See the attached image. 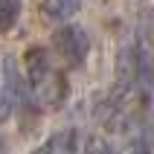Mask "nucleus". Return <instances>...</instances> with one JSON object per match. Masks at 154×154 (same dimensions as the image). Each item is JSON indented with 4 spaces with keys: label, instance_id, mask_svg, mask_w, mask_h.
Listing matches in <instances>:
<instances>
[{
    "label": "nucleus",
    "instance_id": "10",
    "mask_svg": "<svg viewBox=\"0 0 154 154\" xmlns=\"http://www.w3.org/2000/svg\"><path fill=\"white\" fill-rule=\"evenodd\" d=\"M0 154H6V148H3V143H0Z\"/></svg>",
    "mask_w": 154,
    "mask_h": 154
},
{
    "label": "nucleus",
    "instance_id": "9",
    "mask_svg": "<svg viewBox=\"0 0 154 154\" xmlns=\"http://www.w3.org/2000/svg\"><path fill=\"white\" fill-rule=\"evenodd\" d=\"M12 99H9V93H6V87H3V82H0V122H6L9 116H12Z\"/></svg>",
    "mask_w": 154,
    "mask_h": 154
},
{
    "label": "nucleus",
    "instance_id": "3",
    "mask_svg": "<svg viewBox=\"0 0 154 154\" xmlns=\"http://www.w3.org/2000/svg\"><path fill=\"white\" fill-rule=\"evenodd\" d=\"M0 79H3V87H6L12 105H17L20 111H26L29 116L38 113V99H35L32 87H29V79H26V70H20L15 55H3L0 61Z\"/></svg>",
    "mask_w": 154,
    "mask_h": 154
},
{
    "label": "nucleus",
    "instance_id": "4",
    "mask_svg": "<svg viewBox=\"0 0 154 154\" xmlns=\"http://www.w3.org/2000/svg\"><path fill=\"white\" fill-rule=\"evenodd\" d=\"M32 154H79V131L76 128H64L47 137V143L35 148Z\"/></svg>",
    "mask_w": 154,
    "mask_h": 154
},
{
    "label": "nucleus",
    "instance_id": "5",
    "mask_svg": "<svg viewBox=\"0 0 154 154\" xmlns=\"http://www.w3.org/2000/svg\"><path fill=\"white\" fill-rule=\"evenodd\" d=\"M79 9H82L79 0H47V3H41V15L55 23H67L73 15H79Z\"/></svg>",
    "mask_w": 154,
    "mask_h": 154
},
{
    "label": "nucleus",
    "instance_id": "8",
    "mask_svg": "<svg viewBox=\"0 0 154 154\" xmlns=\"http://www.w3.org/2000/svg\"><path fill=\"white\" fill-rule=\"evenodd\" d=\"M122 154H151V148H148V143H146L143 137H131Z\"/></svg>",
    "mask_w": 154,
    "mask_h": 154
},
{
    "label": "nucleus",
    "instance_id": "1",
    "mask_svg": "<svg viewBox=\"0 0 154 154\" xmlns=\"http://www.w3.org/2000/svg\"><path fill=\"white\" fill-rule=\"evenodd\" d=\"M23 70L26 79H29V87H32L38 105L44 108H61L70 96V82L64 76V70H58L52 64L47 47L35 44L23 52Z\"/></svg>",
    "mask_w": 154,
    "mask_h": 154
},
{
    "label": "nucleus",
    "instance_id": "7",
    "mask_svg": "<svg viewBox=\"0 0 154 154\" xmlns=\"http://www.w3.org/2000/svg\"><path fill=\"white\" fill-rule=\"evenodd\" d=\"M85 151H87V154H116V151H113V146H111L105 137H87Z\"/></svg>",
    "mask_w": 154,
    "mask_h": 154
},
{
    "label": "nucleus",
    "instance_id": "2",
    "mask_svg": "<svg viewBox=\"0 0 154 154\" xmlns=\"http://www.w3.org/2000/svg\"><path fill=\"white\" fill-rule=\"evenodd\" d=\"M52 50L67 67H82L87 61V52H90V35L82 29L79 23H64L52 32Z\"/></svg>",
    "mask_w": 154,
    "mask_h": 154
},
{
    "label": "nucleus",
    "instance_id": "6",
    "mask_svg": "<svg viewBox=\"0 0 154 154\" xmlns=\"http://www.w3.org/2000/svg\"><path fill=\"white\" fill-rule=\"evenodd\" d=\"M20 3L17 0H0V35L9 32L12 26L17 23V17H20Z\"/></svg>",
    "mask_w": 154,
    "mask_h": 154
}]
</instances>
